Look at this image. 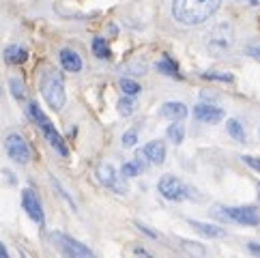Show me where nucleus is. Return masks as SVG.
Listing matches in <instances>:
<instances>
[{
    "label": "nucleus",
    "instance_id": "nucleus-1",
    "mask_svg": "<svg viewBox=\"0 0 260 258\" xmlns=\"http://www.w3.org/2000/svg\"><path fill=\"white\" fill-rule=\"evenodd\" d=\"M221 0H172V17L183 26H200L217 13Z\"/></svg>",
    "mask_w": 260,
    "mask_h": 258
},
{
    "label": "nucleus",
    "instance_id": "nucleus-2",
    "mask_svg": "<svg viewBox=\"0 0 260 258\" xmlns=\"http://www.w3.org/2000/svg\"><path fill=\"white\" fill-rule=\"evenodd\" d=\"M39 88L52 110H62L64 101H67V93H64V82L60 73L54 67H43V71L39 73Z\"/></svg>",
    "mask_w": 260,
    "mask_h": 258
},
{
    "label": "nucleus",
    "instance_id": "nucleus-3",
    "mask_svg": "<svg viewBox=\"0 0 260 258\" xmlns=\"http://www.w3.org/2000/svg\"><path fill=\"white\" fill-rule=\"evenodd\" d=\"M204 45L211 56H226L235 45V28L228 22H219L204 35Z\"/></svg>",
    "mask_w": 260,
    "mask_h": 258
},
{
    "label": "nucleus",
    "instance_id": "nucleus-4",
    "mask_svg": "<svg viewBox=\"0 0 260 258\" xmlns=\"http://www.w3.org/2000/svg\"><path fill=\"white\" fill-rule=\"evenodd\" d=\"M28 116L32 118V121L39 125V129L43 132V136H45V140L50 142V146L56 153H60L62 157H67L69 155V149H67V144H64V140H62V136L56 132V127L52 125V121L48 116H45V112L39 108V104L37 101H28Z\"/></svg>",
    "mask_w": 260,
    "mask_h": 258
},
{
    "label": "nucleus",
    "instance_id": "nucleus-5",
    "mask_svg": "<svg viewBox=\"0 0 260 258\" xmlns=\"http://www.w3.org/2000/svg\"><path fill=\"white\" fill-rule=\"evenodd\" d=\"M157 189H159V194L166 200H172V202H181L185 198L196 196L193 189L189 185H185L181 179H176L174 174H166V177H161L159 183H157Z\"/></svg>",
    "mask_w": 260,
    "mask_h": 258
},
{
    "label": "nucleus",
    "instance_id": "nucleus-6",
    "mask_svg": "<svg viewBox=\"0 0 260 258\" xmlns=\"http://www.w3.org/2000/svg\"><path fill=\"white\" fill-rule=\"evenodd\" d=\"M5 151H7V155L11 157L15 164H28L30 162V157H32V151H30V144L24 140V136H20V134H9L7 138H5Z\"/></svg>",
    "mask_w": 260,
    "mask_h": 258
},
{
    "label": "nucleus",
    "instance_id": "nucleus-7",
    "mask_svg": "<svg viewBox=\"0 0 260 258\" xmlns=\"http://www.w3.org/2000/svg\"><path fill=\"white\" fill-rule=\"evenodd\" d=\"M52 239H54V243L60 247L62 254L67 256V258H95V256H92V252L88 250L84 243H80V241H76V239H71L67 235L54 233Z\"/></svg>",
    "mask_w": 260,
    "mask_h": 258
},
{
    "label": "nucleus",
    "instance_id": "nucleus-8",
    "mask_svg": "<svg viewBox=\"0 0 260 258\" xmlns=\"http://www.w3.org/2000/svg\"><path fill=\"white\" fill-rule=\"evenodd\" d=\"M224 217L232 219L241 226H258L260 224V213L256 207H228V209H221Z\"/></svg>",
    "mask_w": 260,
    "mask_h": 258
},
{
    "label": "nucleus",
    "instance_id": "nucleus-9",
    "mask_svg": "<svg viewBox=\"0 0 260 258\" xmlns=\"http://www.w3.org/2000/svg\"><path fill=\"white\" fill-rule=\"evenodd\" d=\"M22 207L26 211V215H28L35 224H43L45 222V213H43V207H41V200L37 196V191L26 187L22 191Z\"/></svg>",
    "mask_w": 260,
    "mask_h": 258
},
{
    "label": "nucleus",
    "instance_id": "nucleus-10",
    "mask_svg": "<svg viewBox=\"0 0 260 258\" xmlns=\"http://www.w3.org/2000/svg\"><path fill=\"white\" fill-rule=\"evenodd\" d=\"M95 174H97V181L101 183V185H106V187H110V189H114L116 194H123V191H125L123 181H120V177L116 174V170H114L110 164H101V166H97Z\"/></svg>",
    "mask_w": 260,
    "mask_h": 258
},
{
    "label": "nucleus",
    "instance_id": "nucleus-11",
    "mask_svg": "<svg viewBox=\"0 0 260 258\" xmlns=\"http://www.w3.org/2000/svg\"><path fill=\"white\" fill-rule=\"evenodd\" d=\"M193 116H196V121H200V123L215 125L224 118V110L213 106V104H198L196 108H193Z\"/></svg>",
    "mask_w": 260,
    "mask_h": 258
},
{
    "label": "nucleus",
    "instance_id": "nucleus-12",
    "mask_svg": "<svg viewBox=\"0 0 260 258\" xmlns=\"http://www.w3.org/2000/svg\"><path fill=\"white\" fill-rule=\"evenodd\" d=\"M58 58H60L62 69L69 71V73H78V71H82V67H84V62H82V56H80L76 50L62 48V50L58 52Z\"/></svg>",
    "mask_w": 260,
    "mask_h": 258
},
{
    "label": "nucleus",
    "instance_id": "nucleus-13",
    "mask_svg": "<svg viewBox=\"0 0 260 258\" xmlns=\"http://www.w3.org/2000/svg\"><path fill=\"white\" fill-rule=\"evenodd\" d=\"M142 153L146 155L148 164L159 166V164L166 162V144H164L161 140H151V142H146L144 149H142Z\"/></svg>",
    "mask_w": 260,
    "mask_h": 258
},
{
    "label": "nucleus",
    "instance_id": "nucleus-14",
    "mask_svg": "<svg viewBox=\"0 0 260 258\" xmlns=\"http://www.w3.org/2000/svg\"><path fill=\"white\" fill-rule=\"evenodd\" d=\"M159 114L161 116H166V118H170V121H183L185 116H187V106L185 104H181V101H166V104L161 106V110H159Z\"/></svg>",
    "mask_w": 260,
    "mask_h": 258
},
{
    "label": "nucleus",
    "instance_id": "nucleus-15",
    "mask_svg": "<svg viewBox=\"0 0 260 258\" xmlns=\"http://www.w3.org/2000/svg\"><path fill=\"white\" fill-rule=\"evenodd\" d=\"M189 226L200 233L202 237H209V239H221L226 237V230L217 226V224H207V222H196V219H189Z\"/></svg>",
    "mask_w": 260,
    "mask_h": 258
},
{
    "label": "nucleus",
    "instance_id": "nucleus-16",
    "mask_svg": "<svg viewBox=\"0 0 260 258\" xmlns=\"http://www.w3.org/2000/svg\"><path fill=\"white\" fill-rule=\"evenodd\" d=\"M28 60V50L22 48V45H9L5 50V62L7 64H22Z\"/></svg>",
    "mask_w": 260,
    "mask_h": 258
},
{
    "label": "nucleus",
    "instance_id": "nucleus-17",
    "mask_svg": "<svg viewBox=\"0 0 260 258\" xmlns=\"http://www.w3.org/2000/svg\"><path fill=\"white\" fill-rule=\"evenodd\" d=\"M157 69H159V73H164V76H170V78H176V80H181V71H179V64L174 62L172 56H168V54H164L161 60L157 62Z\"/></svg>",
    "mask_w": 260,
    "mask_h": 258
},
{
    "label": "nucleus",
    "instance_id": "nucleus-18",
    "mask_svg": "<svg viewBox=\"0 0 260 258\" xmlns=\"http://www.w3.org/2000/svg\"><path fill=\"white\" fill-rule=\"evenodd\" d=\"M90 48H92V54H95L97 58H101V60H108L110 56H112V52H110V45L106 43L104 37H95L92 43H90Z\"/></svg>",
    "mask_w": 260,
    "mask_h": 258
},
{
    "label": "nucleus",
    "instance_id": "nucleus-19",
    "mask_svg": "<svg viewBox=\"0 0 260 258\" xmlns=\"http://www.w3.org/2000/svg\"><path fill=\"white\" fill-rule=\"evenodd\" d=\"M181 247H183V250L187 252L189 256H193V258H202L204 254H207V247H204L202 243L189 241V239H181Z\"/></svg>",
    "mask_w": 260,
    "mask_h": 258
},
{
    "label": "nucleus",
    "instance_id": "nucleus-20",
    "mask_svg": "<svg viewBox=\"0 0 260 258\" xmlns=\"http://www.w3.org/2000/svg\"><path fill=\"white\" fill-rule=\"evenodd\" d=\"M226 129H228L230 138H235L237 142H245V129H243V125L237 121V118H228Z\"/></svg>",
    "mask_w": 260,
    "mask_h": 258
},
{
    "label": "nucleus",
    "instance_id": "nucleus-21",
    "mask_svg": "<svg viewBox=\"0 0 260 258\" xmlns=\"http://www.w3.org/2000/svg\"><path fill=\"white\" fill-rule=\"evenodd\" d=\"M118 86H120V90L125 93V97H134V95H138L142 90V86L138 84L136 80H132V78H120L118 80Z\"/></svg>",
    "mask_w": 260,
    "mask_h": 258
},
{
    "label": "nucleus",
    "instance_id": "nucleus-22",
    "mask_svg": "<svg viewBox=\"0 0 260 258\" xmlns=\"http://www.w3.org/2000/svg\"><path fill=\"white\" fill-rule=\"evenodd\" d=\"M166 134H168V140L174 142V144H181V142L185 140V127H183V123H179V121L172 123Z\"/></svg>",
    "mask_w": 260,
    "mask_h": 258
},
{
    "label": "nucleus",
    "instance_id": "nucleus-23",
    "mask_svg": "<svg viewBox=\"0 0 260 258\" xmlns=\"http://www.w3.org/2000/svg\"><path fill=\"white\" fill-rule=\"evenodd\" d=\"M116 110L120 116H132L136 112V101L132 97H120L118 104H116Z\"/></svg>",
    "mask_w": 260,
    "mask_h": 258
},
{
    "label": "nucleus",
    "instance_id": "nucleus-24",
    "mask_svg": "<svg viewBox=\"0 0 260 258\" xmlns=\"http://www.w3.org/2000/svg\"><path fill=\"white\" fill-rule=\"evenodd\" d=\"M9 88H11V95L17 99V101H26V86L20 78H11L9 80Z\"/></svg>",
    "mask_w": 260,
    "mask_h": 258
},
{
    "label": "nucleus",
    "instance_id": "nucleus-25",
    "mask_svg": "<svg viewBox=\"0 0 260 258\" xmlns=\"http://www.w3.org/2000/svg\"><path fill=\"white\" fill-rule=\"evenodd\" d=\"M144 168L138 162H127V164H123V168H120V174H123L125 179H134V177H138Z\"/></svg>",
    "mask_w": 260,
    "mask_h": 258
},
{
    "label": "nucleus",
    "instance_id": "nucleus-26",
    "mask_svg": "<svg viewBox=\"0 0 260 258\" xmlns=\"http://www.w3.org/2000/svg\"><path fill=\"white\" fill-rule=\"evenodd\" d=\"M204 80H217V82H235L232 73H221V71H204L202 73Z\"/></svg>",
    "mask_w": 260,
    "mask_h": 258
},
{
    "label": "nucleus",
    "instance_id": "nucleus-27",
    "mask_svg": "<svg viewBox=\"0 0 260 258\" xmlns=\"http://www.w3.org/2000/svg\"><path fill=\"white\" fill-rule=\"evenodd\" d=\"M138 142V134L136 129H129V132L123 134V146H134Z\"/></svg>",
    "mask_w": 260,
    "mask_h": 258
},
{
    "label": "nucleus",
    "instance_id": "nucleus-28",
    "mask_svg": "<svg viewBox=\"0 0 260 258\" xmlns=\"http://www.w3.org/2000/svg\"><path fill=\"white\" fill-rule=\"evenodd\" d=\"M245 52L249 54L252 58H256V60H260V41L258 43H249L247 48H245Z\"/></svg>",
    "mask_w": 260,
    "mask_h": 258
},
{
    "label": "nucleus",
    "instance_id": "nucleus-29",
    "mask_svg": "<svg viewBox=\"0 0 260 258\" xmlns=\"http://www.w3.org/2000/svg\"><path fill=\"white\" fill-rule=\"evenodd\" d=\"M136 228L140 230V233H144L148 239H157V233H155V230H153V228H148V226H144L142 222H136Z\"/></svg>",
    "mask_w": 260,
    "mask_h": 258
},
{
    "label": "nucleus",
    "instance_id": "nucleus-30",
    "mask_svg": "<svg viewBox=\"0 0 260 258\" xmlns=\"http://www.w3.org/2000/svg\"><path fill=\"white\" fill-rule=\"evenodd\" d=\"M243 162L249 166V168H254L260 172V157H252V155H243Z\"/></svg>",
    "mask_w": 260,
    "mask_h": 258
},
{
    "label": "nucleus",
    "instance_id": "nucleus-31",
    "mask_svg": "<svg viewBox=\"0 0 260 258\" xmlns=\"http://www.w3.org/2000/svg\"><path fill=\"white\" fill-rule=\"evenodd\" d=\"M247 250L252 252V254H256V256H260V243H249Z\"/></svg>",
    "mask_w": 260,
    "mask_h": 258
},
{
    "label": "nucleus",
    "instance_id": "nucleus-32",
    "mask_svg": "<svg viewBox=\"0 0 260 258\" xmlns=\"http://www.w3.org/2000/svg\"><path fill=\"white\" fill-rule=\"evenodd\" d=\"M136 256H138V258H153V256L148 254L146 250H140V247H138V250H136Z\"/></svg>",
    "mask_w": 260,
    "mask_h": 258
},
{
    "label": "nucleus",
    "instance_id": "nucleus-33",
    "mask_svg": "<svg viewBox=\"0 0 260 258\" xmlns=\"http://www.w3.org/2000/svg\"><path fill=\"white\" fill-rule=\"evenodd\" d=\"M0 258H9V254H7V250H5L3 243H0Z\"/></svg>",
    "mask_w": 260,
    "mask_h": 258
},
{
    "label": "nucleus",
    "instance_id": "nucleus-34",
    "mask_svg": "<svg viewBox=\"0 0 260 258\" xmlns=\"http://www.w3.org/2000/svg\"><path fill=\"white\" fill-rule=\"evenodd\" d=\"M247 3L252 5V7H256V5H258V0H247Z\"/></svg>",
    "mask_w": 260,
    "mask_h": 258
},
{
    "label": "nucleus",
    "instance_id": "nucleus-35",
    "mask_svg": "<svg viewBox=\"0 0 260 258\" xmlns=\"http://www.w3.org/2000/svg\"><path fill=\"white\" fill-rule=\"evenodd\" d=\"M256 189H258V198H260V181H258V185H256Z\"/></svg>",
    "mask_w": 260,
    "mask_h": 258
},
{
    "label": "nucleus",
    "instance_id": "nucleus-36",
    "mask_svg": "<svg viewBox=\"0 0 260 258\" xmlns=\"http://www.w3.org/2000/svg\"><path fill=\"white\" fill-rule=\"evenodd\" d=\"M22 258H28V256H26V254H24V252H22Z\"/></svg>",
    "mask_w": 260,
    "mask_h": 258
}]
</instances>
